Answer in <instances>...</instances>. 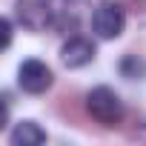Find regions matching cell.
Returning a JSON list of instances; mask_svg holds the SVG:
<instances>
[{
	"label": "cell",
	"mask_w": 146,
	"mask_h": 146,
	"mask_svg": "<svg viewBox=\"0 0 146 146\" xmlns=\"http://www.w3.org/2000/svg\"><path fill=\"white\" fill-rule=\"evenodd\" d=\"M17 23L29 32H43L52 26V6L49 0H17L15 3Z\"/></svg>",
	"instance_id": "cell-4"
},
{
	"label": "cell",
	"mask_w": 146,
	"mask_h": 146,
	"mask_svg": "<svg viewBox=\"0 0 146 146\" xmlns=\"http://www.w3.org/2000/svg\"><path fill=\"white\" fill-rule=\"evenodd\" d=\"M60 60H63V66H69V69H80V66L92 63V60H95V46H92V40H86V37H69V40L63 43V49H60Z\"/></svg>",
	"instance_id": "cell-5"
},
{
	"label": "cell",
	"mask_w": 146,
	"mask_h": 146,
	"mask_svg": "<svg viewBox=\"0 0 146 146\" xmlns=\"http://www.w3.org/2000/svg\"><path fill=\"white\" fill-rule=\"evenodd\" d=\"M0 29H3V46L9 49V43H12V20L3 17V20H0Z\"/></svg>",
	"instance_id": "cell-8"
},
{
	"label": "cell",
	"mask_w": 146,
	"mask_h": 146,
	"mask_svg": "<svg viewBox=\"0 0 146 146\" xmlns=\"http://www.w3.org/2000/svg\"><path fill=\"white\" fill-rule=\"evenodd\" d=\"M52 69L43 63V60H23L20 63V69H17V83H20V89L23 92H29V95H43L49 86H52Z\"/></svg>",
	"instance_id": "cell-3"
},
{
	"label": "cell",
	"mask_w": 146,
	"mask_h": 146,
	"mask_svg": "<svg viewBox=\"0 0 146 146\" xmlns=\"http://www.w3.org/2000/svg\"><path fill=\"white\" fill-rule=\"evenodd\" d=\"M86 112L100 126H117L123 120V103H120L117 92L109 86H95L86 95Z\"/></svg>",
	"instance_id": "cell-1"
},
{
	"label": "cell",
	"mask_w": 146,
	"mask_h": 146,
	"mask_svg": "<svg viewBox=\"0 0 146 146\" xmlns=\"http://www.w3.org/2000/svg\"><path fill=\"white\" fill-rule=\"evenodd\" d=\"M120 72H123V78H129V80L146 78V60H137L135 54H129V57L120 63Z\"/></svg>",
	"instance_id": "cell-7"
},
{
	"label": "cell",
	"mask_w": 146,
	"mask_h": 146,
	"mask_svg": "<svg viewBox=\"0 0 146 146\" xmlns=\"http://www.w3.org/2000/svg\"><path fill=\"white\" fill-rule=\"evenodd\" d=\"M43 140H46V132L35 120H20L12 129V143L15 146H40Z\"/></svg>",
	"instance_id": "cell-6"
},
{
	"label": "cell",
	"mask_w": 146,
	"mask_h": 146,
	"mask_svg": "<svg viewBox=\"0 0 146 146\" xmlns=\"http://www.w3.org/2000/svg\"><path fill=\"white\" fill-rule=\"evenodd\" d=\"M92 29L100 40H115L123 35L126 29V12L120 3H112V0H103V3L95 9L92 15Z\"/></svg>",
	"instance_id": "cell-2"
}]
</instances>
